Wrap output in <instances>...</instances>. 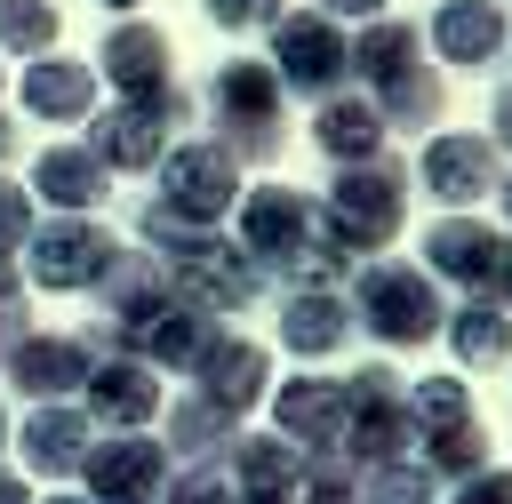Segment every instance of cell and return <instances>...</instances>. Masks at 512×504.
<instances>
[{"label": "cell", "mask_w": 512, "mask_h": 504, "mask_svg": "<svg viewBox=\"0 0 512 504\" xmlns=\"http://www.w3.org/2000/svg\"><path fill=\"white\" fill-rule=\"evenodd\" d=\"M264 376H272L264 344H256V336H232V328H224V336H216V344L200 352V368H192V392H200L208 408H224V416L240 424V416H248V408L264 400Z\"/></svg>", "instance_id": "obj_19"}, {"label": "cell", "mask_w": 512, "mask_h": 504, "mask_svg": "<svg viewBox=\"0 0 512 504\" xmlns=\"http://www.w3.org/2000/svg\"><path fill=\"white\" fill-rule=\"evenodd\" d=\"M0 448H8V408H0Z\"/></svg>", "instance_id": "obj_49"}, {"label": "cell", "mask_w": 512, "mask_h": 504, "mask_svg": "<svg viewBox=\"0 0 512 504\" xmlns=\"http://www.w3.org/2000/svg\"><path fill=\"white\" fill-rule=\"evenodd\" d=\"M352 328H360V320H352V304H344L336 288H288V296H280V344H288L296 360L344 352Z\"/></svg>", "instance_id": "obj_24"}, {"label": "cell", "mask_w": 512, "mask_h": 504, "mask_svg": "<svg viewBox=\"0 0 512 504\" xmlns=\"http://www.w3.org/2000/svg\"><path fill=\"white\" fill-rule=\"evenodd\" d=\"M0 504H32V488H24V480H16L8 464H0Z\"/></svg>", "instance_id": "obj_43"}, {"label": "cell", "mask_w": 512, "mask_h": 504, "mask_svg": "<svg viewBox=\"0 0 512 504\" xmlns=\"http://www.w3.org/2000/svg\"><path fill=\"white\" fill-rule=\"evenodd\" d=\"M320 16H360V24H376L384 16V0H312Z\"/></svg>", "instance_id": "obj_41"}, {"label": "cell", "mask_w": 512, "mask_h": 504, "mask_svg": "<svg viewBox=\"0 0 512 504\" xmlns=\"http://www.w3.org/2000/svg\"><path fill=\"white\" fill-rule=\"evenodd\" d=\"M216 336H224V320L176 296V304H168V312H160V320L136 336V360H144L152 376H160V368H184V376H192V368H200V352H208Z\"/></svg>", "instance_id": "obj_28"}, {"label": "cell", "mask_w": 512, "mask_h": 504, "mask_svg": "<svg viewBox=\"0 0 512 504\" xmlns=\"http://www.w3.org/2000/svg\"><path fill=\"white\" fill-rule=\"evenodd\" d=\"M440 288H432V272L424 264H360V280H352V320L376 336V344H392V352H416V344H432L440 336Z\"/></svg>", "instance_id": "obj_4"}, {"label": "cell", "mask_w": 512, "mask_h": 504, "mask_svg": "<svg viewBox=\"0 0 512 504\" xmlns=\"http://www.w3.org/2000/svg\"><path fill=\"white\" fill-rule=\"evenodd\" d=\"M120 264V240L96 224V216H48V224H32V240H24V272H32V288H48V296H96V280Z\"/></svg>", "instance_id": "obj_9"}, {"label": "cell", "mask_w": 512, "mask_h": 504, "mask_svg": "<svg viewBox=\"0 0 512 504\" xmlns=\"http://www.w3.org/2000/svg\"><path fill=\"white\" fill-rule=\"evenodd\" d=\"M496 304H504V312H512V264H504V280H496Z\"/></svg>", "instance_id": "obj_45"}, {"label": "cell", "mask_w": 512, "mask_h": 504, "mask_svg": "<svg viewBox=\"0 0 512 504\" xmlns=\"http://www.w3.org/2000/svg\"><path fill=\"white\" fill-rule=\"evenodd\" d=\"M160 504H240V496H232V472L224 464H176Z\"/></svg>", "instance_id": "obj_35"}, {"label": "cell", "mask_w": 512, "mask_h": 504, "mask_svg": "<svg viewBox=\"0 0 512 504\" xmlns=\"http://www.w3.org/2000/svg\"><path fill=\"white\" fill-rule=\"evenodd\" d=\"M408 424H416V440H432V432H464V424H480V416H472V392H464L456 376H424V384L408 392Z\"/></svg>", "instance_id": "obj_31"}, {"label": "cell", "mask_w": 512, "mask_h": 504, "mask_svg": "<svg viewBox=\"0 0 512 504\" xmlns=\"http://www.w3.org/2000/svg\"><path fill=\"white\" fill-rule=\"evenodd\" d=\"M240 440V424L224 416V408H208L200 392H184L176 408H168V464H224V448Z\"/></svg>", "instance_id": "obj_29"}, {"label": "cell", "mask_w": 512, "mask_h": 504, "mask_svg": "<svg viewBox=\"0 0 512 504\" xmlns=\"http://www.w3.org/2000/svg\"><path fill=\"white\" fill-rule=\"evenodd\" d=\"M504 264H512V240H504L496 224H480V216H440V224L424 232V272L456 280L464 296H496Z\"/></svg>", "instance_id": "obj_12"}, {"label": "cell", "mask_w": 512, "mask_h": 504, "mask_svg": "<svg viewBox=\"0 0 512 504\" xmlns=\"http://www.w3.org/2000/svg\"><path fill=\"white\" fill-rule=\"evenodd\" d=\"M168 448L160 440H144V432H96V448H88V464H80V496L88 504H160L168 496Z\"/></svg>", "instance_id": "obj_11"}, {"label": "cell", "mask_w": 512, "mask_h": 504, "mask_svg": "<svg viewBox=\"0 0 512 504\" xmlns=\"http://www.w3.org/2000/svg\"><path fill=\"white\" fill-rule=\"evenodd\" d=\"M8 152H16V120H0V168H8Z\"/></svg>", "instance_id": "obj_44"}, {"label": "cell", "mask_w": 512, "mask_h": 504, "mask_svg": "<svg viewBox=\"0 0 512 504\" xmlns=\"http://www.w3.org/2000/svg\"><path fill=\"white\" fill-rule=\"evenodd\" d=\"M496 192H504V216H512V176H504V184H496Z\"/></svg>", "instance_id": "obj_48"}, {"label": "cell", "mask_w": 512, "mask_h": 504, "mask_svg": "<svg viewBox=\"0 0 512 504\" xmlns=\"http://www.w3.org/2000/svg\"><path fill=\"white\" fill-rule=\"evenodd\" d=\"M104 8H120V16H128V8H144V0H104Z\"/></svg>", "instance_id": "obj_47"}, {"label": "cell", "mask_w": 512, "mask_h": 504, "mask_svg": "<svg viewBox=\"0 0 512 504\" xmlns=\"http://www.w3.org/2000/svg\"><path fill=\"white\" fill-rule=\"evenodd\" d=\"M32 504H88V496H32Z\"/></svg>", "instance_id": "obj_46"}, {"label": "cell", "mask_w": 512, "mask_h": 504, "mask_svg": "<svg viewBox=\"0 0 512 504\" xmlns=\"http://www.w3.org/2000/svg\"><path fill=\"white\" fill-rule=\"evenodd\" d=\"M32 224H40V216H32V192H24V184H0V256H16V248L32 240Z\"/></svg>", "instance_id": "obj_37"}, {"label": "cell", "mask_w": 512, "mask_h": 504, "mask_svg": "<svg viewBox=\"0 0 512 504\" xmlns=\"http://www.w3.org/2000/svg\"><path fill=\"white\" fill-rule=\"evenodd\" d=\"M16 96H24L32 120H96V72L72 64V56H32Z\"/></svg>", "instance_id": "obj_27"}, {"label": "cell", "mask_w": 512, "mask_h": 504, "mask_svg": "<svg viewBox=\"0 0 512 504\" xmlns=\"http://www.w3.org/2000/svg\"><path fill=\"white\" fill-rule=\"evenodd\" d=\"M456 504H512V472H504V464H488V472L456 480Z\"/></svg>", "instance_id": "obj_38"}, {"label": "cell", "mask_w": 512, "mask_h": 504, "mask_svg": "<svg viewBox=\"0 0 512 504\" xmlns=\"http://www.w3.org/2000/svg\"><path fill=\"white\" fill-rule=\"evenodd\" d=\"M296 504H360V472L344 456H304V488Z\"/></svg>", "instance_id": "obj_34"}, {"label": "cell", "mask_w": 512, "mask_h": 504, "mask_svg": "<svg viewBox=\"0 0 512 504\" xmlns=\"http://www.w3.org/2000/svg\"><path fill=\"white\" fill-rule=\"evenodd\" d=\"M272 80L296 88V96H312V104L344 96V80H352V40L336 32V16L288 8V16L272 24Z\"/></svg>", "instance_id": "obj_8"}, {"label": "cell", "mask_w": 512, "mask_h": 504, "mask_svg": "<svg viewBox=\"0 0 512 504\" xmlns=\"http://www.w3.org/2000/svg\"><path fill=\"white\" fill-rule=\"evenodd\" d=\"M8 296H24V272H16V256H0V304Z\"/></svg>", "instance_id": "obj_42"}, {"label": "cell", "mask_w": 512, "mask_h": 504, "mask_svg": "<svg viewBox=\"0 0 512 504\" xmlns=\"http://www.w3.org/2000/svg\"><path fill=\"white\" fill-rule=\"evenodd\" d=\"M272 424L296 456H336L344 440V384L336 376H288L272 392Z\"/></svg>", "instance_id": "obj_17"}, {"label": "cell", "mask_w": 512, "mask_h": 504, "mask_svg": "<svg viewBox=\"0 0 512 504\" xmlns=\"http://www.w3.org/2000/svg\"><path fill=\"white\" fill-rule=\"evenodd\" d=\"M24 336H32V312H24V296H8V304H0V368H8V352H16Z\"/></svg>", "instance_id": "obj_39"}, {"label": "cell", "mask_w": 512, "mask_h": 504, "mask_svg": "<svg viewBox=\"0 0 512 504\" xmlns=\"http://www.w3.org/2000/svg\"><path fill=\"white\" fill-rule=\"evenodd\" d=\"M168 280H176V296H184V304H200V312H216V320H224V312H240V304L264 288V280H256V264L240 256V240H224V232H208L184 264H168Z\"/></svg>", "instance_id": "obj_16"}, {"label": "cell", "mask_w": 512, "mask_h": 504, "mask_svg": "<svg viewBox=\"0 0 512 504\" xmlns=\"http://www.w3.org/2000/svg\"><path fill=\"white\" fill-rule=\"evenodd\" d=\"M88 448H96V424L80 416V400H48V408H32V416L16 424V456H24V472H40V480H72V472L88 464Z\"/></svg>", "instance_id": "obj_20"}, {"label": "cell", "mask_w": 512, "mask_h": 504, "mask_svg": "<svg viewBox=\"0 0 512 504\" xmlns=\"http://www.w3.org/2000/svg\"><path fill=\"white\" fill-rule=\"evenodd\" d=\"M488 120H496V128H488V144L504 152V144H512V88H496V104H488Z\"/></svg>", "instance_id": "obj_40"}, {"label": "cell", "mask_w": 512, "mask_h": 504, "mask_svg": "<svg viewBox=\"0 0 512 504\" xmlns=\"http://www.w3.org/2000/svg\"><path fill=\"white\" fill-rule=\"evenodd\" d=\"M32 200H48L56 216H96L104 200H112V176H104V160L88 152V144H48L40 160H32V184H24Z\"/></svg>", "instance_id": "obj_23"}, {"label": "cell", "mask_w": 512, "mask_h": 504, "mask_svg": "<svg viewBox=\"0 0 512 504\" xmlns=\"http://www.w3.org/2000/svg\"><path fill=\"white\" fill-rule=\"evenodd\" d=\"M440 336L456 344V360H464V368H496V360L512 352V312H504L496 296H464V304H456V320H440Z\"/></svg>", "instance_id": "obj_30"}, {"label": "cell", "mask_w": 512, "mask_h": 504, "mask_svg": "<svg viewBox=\"0 0 512 504\" xmlns=\"http://www.w3.org/2000/svg\"><path fill=\"white\" fill-rule=\"evenodd\" d=\"M400 208H408V168H400L392 152L368 160V168H344V176L328 184V200H320V216H328V232H336L344 256L384 248V240L400 232Z\"/></svg>", "instance_id": "obj_6"}, {"label": "cell", "mask_w": 512, "mask_h": 504, "mask_svg": "<svg viewBox=\"0 0 512 504\" xmlns=\"http://www.w3.org/2000/svg\"><path fill=\"white\" fill-rule=\"evenodd\" d=\"M80 416H88L96 432H144V424L160 416V376H152L136 352H112V360L88 368V384H80Z\"/></svg>", "instance_id": "obj_14"}, {"label": "cell", "mask_w": 512, "mask_h": 504, "mask_svg": "<svg viewBox=\"0 0 512 504\" xmlns=\"http://www.w3.org/2000/svg\"><path fill=\"white\" fill-rule=\"evenodd\" d=\"M352 80H360V96L384 112V128H432V120L448 112V80L424 64V32L400 24V16L360 24V40H352Z\"/></svg>", "instance_id": "obj_2"}, {"label": "cell", "mask_w": 512, "mask_h": 504, "mask_svg": "<svg viewBox=\"0 0 512 504\" xmlns=\"http://www.w3.org/2000/svg\"><path fill=\"white\" fill-rule=\"evenodd\" d=\"M0 88H8V64H0Z\"/></svg>", "instance_id": "obj_50"}, {"label": "cell", "mask_w": 512, "mask_h": 504, "mask_svg": "<svg viewBox=\"0 0 512 504\" xmlns=\"http://www.w3.org/2000/svg\"><path fill=\"white\" fill-rule=\"evenodd\" d=\"M96 72L120 88V104H152V112H168V120H192V112H200V96H192V88L176 80V64H168V32L144 24V16H128V24L104 32Z\"/></svg>", "instance_id": "obj_5"}, {"label": "cell", "mask_w": 512, "mask_h": 504, "mask_svg": "<svg viewBox=\"0 0 512 504\" xmlns=\"http://www.w3.org/2000/svg\"><path fill=\"white\" fill-rule=\"evenodd\" d=\"M176 144V120L152 112V104H112L88 120V152L104 160V176H152Z\"/></svg>", "instance_id": "obj_15"}, {"label": "cell", "mask_w": 512, "mask_h": 504, "mask_svg": "<svg viewBox=\"0 0 512 504\" xmlns=\"http://www.w3.org/2000/svg\"><path fill=\"white\" fill-rule=\"evenodd\" d=\"M224 472H232V496L240 504H296V488H304V456L288 448V440H232L224 448Z\"/></svg>", "instance_id": "obj_25"}, {"label": "cell", "mask_w": 512, "mask_h": 504, "mask_svg": "<svg viewBox=\"0 0 512 504\" xmlns=\"http://www.w3.org/2000/svg\"><path fill=\"white\" fill-rule=\"evenodd\" d=\"M240 256L256 264V280H280V288H336L352 272V256L336 248L320 200L288 192V184L240 192Z\"/></svg>", "instance_id": "obj_1"}, {"label": "cell", "mask_w": 512, "mask_h": 504, "mask_svg": "<svg viewBox=\"0 0 512 504\" xmlns=\"http://www.w3.org/2000/svg\"><path fill=\"white\" fill-rule=\"evenodd\" d=\"M280 96H288V88H280L272 64H256V56H232V64L208 72L200 104H208L216 144L232 152V168H272V160H280V144H288V128H280Z\"/></svg>", "instance_id": "obj_3"}, {"label": "cell", "mask_w": 512, "mask_h": 504, "mask_svg": "<svg viewBox=\"0 0 512 504\" xmlns=\"http://www.w3.org/2000/svg\"><path fill=\"white\" fill-rule=\"evenodd\" d=\"M408 440H416V424H408V392L392 384V368L344 376V440H336V456L352 472H376V464H400Z\"/></svg>", "instance_id": "obj_7"}, {"label": "cell", "mask_w": 512, "mask_h": 504, "mask_svg": "<svg viewBox=\"0 0 512 504\" xmlns=\"http://www.w3.org/2000/svg\"><path fill=\"white\" fill-rule=\"evenodd\" d=\"M312 144H320L336 168H368V160L392 152V128H384V112H376L360 88H344V96L312 104Z\"/></svg>", "instance_id": "obj_21"}, {"label": "cell", "mask_w": 512, "mask_h": 504, "mask_svg": "<svg viewBox=\"0 0 512 504\" xmlns=\"http://www.w3.org/2000/svg\"><path fill=\"white\" fill-rule=\"evenodd\" d=\"M424 40H432L448 64H488V56H504V40H512V16H504L496 0H440Z\"/></svg>", "instance_id": "obj_26"}, {"label": "cell", "mask_w": 512, "mask_h": 504, "mask_svg": "<svg viewBox=\"0 0 512 504\" xmlns=\"http://www.w3.org/2000/svg\"><path fill=\"white\" fill-rule=\"evenodd\" d=\"M416 176H424V192H440L448 208H472L480 192H496V184H504V168H496V144H488V136H432V144H424V160H416Z\"/></svg>", "instance_id": "obj_22"}, {"label": "cell", "mask_w": 512, "mask_h": 504, "mask_svg": "<svg viewBox=\"0 0 512 504\" xmlns=\"http://www.w3.org/2000/svg\"><path fill=\"white\" fill-rule=\"evenodd\" d=\"M96 304H104L96 320L112 328V344H120V352H136V336H144V328L176 304V280H168L144 248H120V264L96 280Z\"/></svg>", "instance_id": "obj_13"}, {"label": "cell", "mask_w": 512, "mask_h": 504, "mask_svg": "<svg viewBox=\"0 0 512 504\" xmlns=\"http://www.w3.org/2000/svg\"><path fill=\"white\" fill-rule=\"evenodd\" d=\"M64 32L56 0H0V56H48Z\"/></svg>", "instance_id": "obj_32"}, {"label": "cell", "mask_w": 512, "mask_h": 504, "mask_svg": "<svg viewBox=\"0 0 512 504\" xmlns=\"http://www.w3.org/2000/svg\"><path fill=\"white\" fill-rule=\"evenodd\" d=\"M88 344L80 336H56V328H32L16 352H8V384L32 400V408H48V400H72L80 384H88Z\"/></svg>", "instance_id": "obj_18"}, {"label": "cell", "mask_w": 512, "mask_h": 504, "mask_svg": "<svg viewBox=\"0 0 512 504\" xmlns=\"http://www.w3.org/2000/svg\"><path fill=\"white\" fill-rule=\"evenodd\" d=\"M160 176V208L168 216H184V224H216L224 208H240V168H232V152L216 144V136H184V144H168V160L152 168Z\"/></svg>", "instance_id": "obj_10"}, {"label": "cell", "mask_w": 512, "mask_h": 504, "mask_svg": "<svg viewBox=\"0 0 512 504\" xmlns=\"http://www.w3.org/2000/svg\"><path fill=\"white\" fill-rule=\"evenodd\" d=\"M280 16H288V0H208L216 32H272Z\"/></svg>", "instance_id": "obj_36"}, {"label": "cell", "mask_w": 512, "mask_h": 504, "mask_svg": "<svg viewBox=\"0 0 512 504\" xmlns=\"http://www.w3.org/2000/svg\"><path fill=\"white\" fill-rule=\"evenodd\" d=\"M432 488H440V480H432L424 464H408V456L360 472V504H432Z\"/></svg>", "instance_id": "obj_33"}]
</instances>
